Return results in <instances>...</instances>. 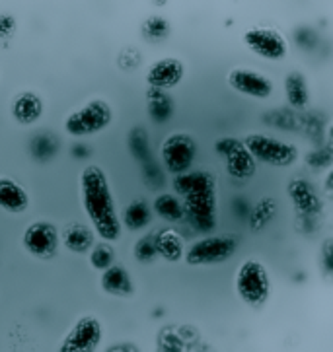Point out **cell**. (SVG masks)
<instances>
[{
	"label": "cell",
	"mask_w": 333,
	"mask_h": 352,
	"mask_svg": "<svg viewBox=\"0 0 333 352\" xmlns=\"http://www.w3.org/2000/svg\"><path fill=\"white\" fill-rule=\"evenodd\" d=\"M288 199L292 206L297 208V212L302 216H316L322 210V199L316 193L314 185L302 177H294L290 179L287 185Z\"/></svg>",
	"instance_id": "5bb4252c"
},
{
	"label": "cell",
	"mask_w": 333,
	"mask_h": 352,
	"mask_svg": "<svg viewBox=\"0 0 333 352\" xmlns=\"http://www.w3.org/2000/svg\"><path fill=\"white\" fill-rule=\"evenodd\" d=\"M320 263H322L323 274H325L330 280H333V238H327L322 243Z\"/></svg>",
	"instance_id": "4dcf8cb0"
},
{
	"label": "cell",
	"mask_w": 333,
	"mask_h": 352,
	"mask_svg": "<svg viewBox=\"0 0 333 352\" xmlns=\"http://www.w3.org/2000/svg\"><path fill=\"white\" fill-rule=\"evenodd\" d=\"M285 96H287L288 105L294 109H304L310 103V88L302 72L299 70L288 72L285 78Z\"/></svg>",
	"instance_id": "ffe728a7"
},
{
	"label": "cell",
	"mask_w": 333,
	"mask_h": 352,
	"mask_svg": "<svg viewBox=\"0 0 333 352\" xmlns=\"http://www.w3.org/2000/svg\"><path fill=\"white\" fill-rule=\"evenodd\" d=\"M185 76L184 60L175 57H164L154 60L147 70V84L156 90H173L182 84Z\"/></svg>",
	"instance_id": "4fadbf2b"
},
{
	"label": "cell",
	"mask_w": 333,
	"mask_h": 352,
	"mask_svg": "<svg viewBox=\"0 0 333 352\" xmlns=\"http://www.w3.org/2000/svg\"><path fill=\"white\" fill-rule=\"evenodd\" d=\"M215 148H217L220 156H224L226 170L234 179H250L255 173L257 162L252 156V152L246 148L244 140L232 137L219 138Z\"/></svg>",
	"instance_id": "8fae6325"
},
{
	"label": "cell",
	"mask_w": 333,
	"mask_h": 352,
	"mask_svg": "<svg viewBox=\"0 0 333 352\" xmlns=\"http://www.w3.org/2000/svg\"><path fill=\"white\" fill-rule=\"evenodd\" d=\"M240 248V239L234 234H219V236H205L193 241L185 251V263L191 267H205V265H219L232 259Z\"/></svg>",
	"instance_id": "277c9868"
},
{
	"label": "cell",
	"mask_w": 333,
	"mask_h": 352,
	"mask_svg": "<svg viewBox=\"0 0 333 352\" xmlns=\"http://www.w3.org/2000/svg\"><path fill=\"white\" fill-rule=\"evenodd\" d=\"M327 146H330V150H332L333 154V123L327 126Z\"/></svg>",
	"instance_id": "e575fe53"
},
{
	"label": "cell",
	"mask_w": 333,
	"mask_h": 352,
	"mask_svg": "<svg viewBox=\"0 0 333 352\" xmlns=\"http://www.w3.org/2000/svg\"><path fill=\"white\" fill-rule=\"evenodd\" d=\"M170 32H172L170 22L162 16H150L142 22V35L150 41H162L170 35Z\"/></svg>",
	"instance_id": "83f0119b"
},
{
	"label": "cell",
	"mask_w": 333,
	"mask_h": 352,
	"mask_svg": "<svg viewBox=\"0 0 333 352\" xmlns=\"http://www.w3.org/2000/svg\"><path fill=\"white\" fill-rule=\"evenodd\" d=\"M236 292L246 306L259 309L271 296V278L265 265L257 259H246L236 273Z\"/></svg>",
	"instance_id": "3957f363"
},
{
	"label": "cell",
	"mask_w": 333,
	"mask_h": 352,
	"mask_svg": "<svg viewBox=\"0 0 333 352\" xmlns=\"http://www.w3.org/2000/svg\"><path fill=\"white\" fill-rule=\"evenodd\" d=\"M88 259H90V265L94 269L102 271L104 273L105 269H109L115 263V250L111 248V241H100V243H94V248L88 253Z\"/></svg>",
	"instance_id": "4316f807"
},
{
	"label": "cell",
	"mask_w": 333,
	"mask_h": 352,
	"mask_svg": "<svg viewBox=\"0 0 333 352\" xmlns=\"http://www.w3.org/2000/svg\"><path fill=\"white\" fill-rule=\"evenodd\" d=\"M100 284H102L104 292L115 296V298H129L135 292V284H133L129 271L123 265H117V263H114L109 269H105L102 273Z\"/></svg>",
	"instance_id": "ac0fdd59"
},
{
	"label": "cell",
	"mask_w": 333,
	"mask_h": 352,
	"mask_svg": "<svg viewBox=\"0 0 333 352\" xmlns=\"http://www.w3.org/2000/svg\"><path fill=\"white\" fill-rule=\"evenodd\" d=\"M156 255H158V250H156V236L154 234H149L135 243V259L137 261L150 263L154 261Z\"/></svg>",
	"instance_id": "f1b7e54d"
},
{
	"label": "cell",
	"mask_w": 333,
	"mask_h": 352,
	"mask_svg": "<svg viewBox=\"0 0 333 352\" xmlns=\"http://www.w3.org/2000/svg\"><path fill=\"white\" fill-rule=\"evenodd\" d=\"M277 214V201L271 197H265L261 201H257L252 208L250 214V228L252 230H264Z\"/></svg>",
	"instance_id": "d4e9b609"
},
{
	"label": "cell",
	"mask_w": 333,
	"mask_h": 352,
	"mask_svg": "<svg viewBox=\"0 0 333 352\" xmlns=\"http://www.w3.org/2000/svg\"><path fill=\"white\" fill-rule=\"evenodd\" d=\"M58 243H61V234H58V228L53 222L37 220L23 230V250L30 255H34L35 259H41V261L53 259L57 255Z\"/></svg>",
	"instance_id": "ba28073f"
},
{
	"label": "cell",
	"mask_w": 333,
	"mask_h": 352,
	"mask_svg": "<svg viewBox=\"0 0 333 352\" xmlns=\"http://www.w3.org/2000/svg\"><path fill=\"white\" fill-rule=\"evenodd\" d=\"M96 230L92 226H86L82 222H70L67 226L61 230V241L63 245L72 253H90V250L96 243Z\"/></svg>",
	"instance_id": "2e32d148"
},
{
	"label": "cell",
	"mask_w": 333,
	"mask_h": 352,
	"mask_svg": "<svg viewBox=\"0 0 333 352\" xmlns=\"http://www.w3.org/2000/svg\"><path fill=\"white\" fill-rule=\"evenodd\" d=\"M246 148L252 152L255 162H261L265 166L273 168H288L299 160V148L290 142L269 137L264 133H252L244 138Z\"/></svg>",
	"instance_id": "5b68a950"
},
{
	"label": "cell",
	"mask_w": 333,
	"mask_h": 352,
	"mask_svg": "<svg viewBox=\"0 0 333 352\" xmlns=\"http://www.w3.org/2000/svg\"><path fill=\"white\" fill-rule=\"evenodd\" d=\"M158 352H185V341L173 329H164L158 337Z\"/></svg>",
	"instance_id": "f546056e"
},
{
	"label": "cell",
	"mask_w": 333,
	"mask_h": 352,
	"mask_svg": "<svg viewBox=\"0 0 333 352\" xmlns=\"http://www.w3.org/2000/svg\"><path fill=\"white\" fill-rule=\"evenodd\" d=\"M149 113L152 121L156 123H166L173 115V102L166 90H149Z\"/></svg>",
	"instance_id": "cb8c5ba5"
},
{
	"label": "cell",
	"mask_w": 333,
	"mask_h": 352,
	"mask_svg": "<svg viewBox=\"0 0 333 352\" xmlns=\"http://www.w3.org/2000/svg\"><path fill=\"white\" fill-rule=\"evenodd\" d=\"M185 216L201 234H211L217 226V187H208L184 197Z\"/></svg>",
	"instance_id": "9c48e42d"
},
{
	"label": "cell",
	"mask_w": 333,
	"mask_h": 352,
	"mask_svg": "<svg viewBox=\"0 0 333 352\" xmlns=\"http://www.w3.org/2000/svg\"><path fill=\"white\" fill-rule=\"evenodd\" d=\"M152 214H154V210H152V206H150L147 201L135 199V201H131V203L127 205L125 210H123L121 222H123V226H125L129 232H140V230H144V228L152 222Z\"/></svg>",
	"instance_id": "7402d4cb"
},
{
	"label": "cell",
	"mask_w": 333,
	"mask_h": 352,
	"mask_svg": "<svg viewBox=\"0 0 333 352\" xmlns=\"http://www.w3.org/2000/svg\"><path fill=\"white\" fill-rule=\"evenodd\" d=\"M208 187H217V179L211 171H187L173 177V189L182 199Z\"/></svg>",
	"instance_id": "d6986e66"
},
{
	"label": "cell",
	"mask_w": 333,
	"mask_h": 352,
	"mask_svg": "<svg viewBox=\"0 0 333 352\" xmlns=\"http://www.w3.org/2000/svg\"><path fill=\"white\" fill-rule=\"evenodd\" d=\"M154 236H156V250H158V255H160L162 259H166V261L170 263H178L184 259V239H182V236L178 232L166 228V230L156 232Z\"/></svg>",
	"instance_id": "44dd1931"
},
{
	"label": "cell",
	"mask_w": 333,
	"mask_h": 352,
	"mask_svg": "<svg viewBox=\"0 0 333 352\" xmlns=\"http://www.w3.org/2000/svg\"><path fill=\"white\" fill-rule=\"evenodd\" d=\"M244 45L264 60H283L288 53L285 35L269 25H253L244 32Z\"/></svg>",
	"instance_id": "52a82bcc"
},
{
	"label": "cell",
	"mask_w": 333,
	"mask_h": 352,
	"mask_svg": "<svg viewBox=\"0 0 333 352\" xmlns=\"http://www.w3.org/2000/svg\"><path fill=\"white\" fill-rule=\"evenodd\" d=\"M197 156V142L189 133L178 131L164 138L160 146V160L164 170L170 175H182L193 168Z\"/></svg>",
	"instance_id": "8992f818"
},
{
	"label": "cell",
	"mask_w": 333,
	"mask_h": 352,
	"mask_svg": "<svg viewBox=\"0 0 333 352\" xmlns=\"http://www.w3.org/2000/svg\"><path fill=\"white\" fill-rule=\"evenodd\" d=\"M111 123H114V107L109 105V102L102 98H92L65 117L63 129L70 137L86 138L104 133Z\"/></svg>",
	"instance_id": "7a4b0ae2"
},
{
	"label": "cell",
	"mask_w": 333,
	"mask_h": 352,
	"mask_svg": "<svg viewBox=\"0 0 333 352\" xmlns=\"http://www.w3.org/2000/svg\"><path fill=\"white\" fill-rule=\"evenodd\" d=\"M226 82L232 90L240 96L252 98V100H259L264 102L267 98H271V94L275 90L273 80L265 76L264 72L252 69H244V67H236L228 72Z\"/></svg>",
	"instance_id": "7c38bea8"
},
{
	"label": "cell",
	"mask_w": 333,
	"mask_h": 352,
	"mask_svg": "<svg viewBox=\"0 0 333 352\" xmlns=\"http://www.w3.org/2000/svg\"><path fill=\"white\" fill-rule=\"evenodd\" d=\"M41 115H43V100L35 91H20L12 100V117L18 125H35L41 119Z\"/></svg>",
	"instance_id": "9a60e30c"
},
{
	"label": "cell",
	"mask_w": 333,
	"mask_h": 352,
	"mask_svg": "<svg viewBox=\"0 0 333 352\" xmlns=\"http://www.w3.org/2000/svg\"><path fill=\"white\" fill-rule=\"evenodd\" d=\"M78 191H80L82 208L100 239L114 243L121 238L123 222L117 212L111 185H109L105 171L96 164H88L80 171Z\"/></svg>",
	"instance_id": "6da1fadb"
},
{
	"label": "cell",
	"mask_w": 333,
	"mask_h": 352,
	"mask_svg": "<svg viewBox=\"0 0 333 352\" xmlns=\"http://www.w3.org/2000/svg\"><path fill=\"white\" fill-rule=\"evenodd\" d=\"M129 150H131L133 158L137 160V162H142V164L150 162L149 133L142 126H135L129 133Z\"/></svg>",
	"instance_id": "484cf974"
},
{
	"label": "cell",
	"mask_w": 333,
	"mask_h": 352,
	"mask_svg": "<svg viewBox=\"0 0 333 352\" xmlns=\"http://www.w3.org/2000/svg\"><path fill=\"white\" fill-rule=\"evenodd\" d=\"M325 189H327V191H333V168L327 171V175H325Z\"/></svg>",
	"instance_id": "836d02e7"
},
{
	"label": "cell",
	"mask_w": 333,
	"mask_h": 352,
	"mask_svg": "<svg viewBox=\"0 0 333 352\" xmlns=\"http://www.w3.org/2000/svg\"><path fill=\"white\" fill-rule=\"evenodd\" d=\"M107 352H140L133 344V342H117V344H114V346H109V351Z\"/></svg>",
	"instance_id": "1f68e13d"
},
{
	"label": "cell",
	"mask_w": 333,
	"mask_h": 352,
	"mask_svg": "<svg viewBox=\"0 0 333 352\" xmlns=\"http://www.w3.org/2000/svg\"><path fill=\"white\" fill-rule=\"evenodd\" d=\"M30 206V195L20 183L10 177H0V208L10 214H22Z\"/></svg>",
	"instance_id": "e0dca14e"
},
{
	"label": "cell",
	"mask_w": 333,
	"mask_h": 352,
	"mask_svg": "<svg viewBox=\"0 0 333 352\" xmlns=\"http://www.w3.org/2000/svg\"><path fill=\"white\" fill-rule=\"evenodd\" d=\"M104 337L102 323L96 316H82L65 335L57 352H96Z\"/></svg>",
	"instance_id": "30bf717a"
},
{
	"label": "cell",
	"mask_w": 333,
	"mask_h": 352,
	"mask_svg": "<svg viewBox=\"0 0 333 352\" xmlns=\"http://www.w3.org/2000/svg\"><path fill=\"white\" fill-rule=\"evenodd\" d=\"M152 210L154 214H158L162 220L168 222H180L185 218V205L180 195L160 193L152 203Z\"/></svg>",
	"instance_id": "603a6c76"
},
{
	"label": "cell",
	"mask_w": 333,
	"mask_h": 352,
	"mask_svg": "<svg viewBox=\"0 0 333 352\" xmlns=\"http://www.w3.org/2000/svg\"><path fill=\"white\" fill-rule=\"evenodd\" d=\"M14 20L10 16H0V34H8L14 30Z\"/></svg>",
	"instance_id": "d6a6232c"
}]
</instances>
